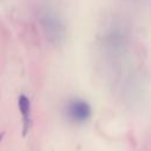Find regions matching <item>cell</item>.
<instances>
[{
	"mask_svg": "<svg viewBox=\"0 0 151 151\" xmlns=\"http://www.w3.org/2000/svg\"><path fill=\"white\" fill-rule=\"evenodd\" d=\"M41 26L46 37L53 44H60L65 37V26L60 18L52 11L46 9L41 15Z\"/></svg>",
	"mask_w": 151,
	"mask_h": 151,
	"instance_id": "6da1fadb",
	"label": "cell"
},
{
	"mask_svg": "<svg viewBox=\"0 0 151 151\" xmlns=\"http://www.w3.org/2000/svg\"><path fill=\"white\" fill-rule=\"evenodd\" d=\"M92 110L87 101L83 99H72L66 105V114L73 123L83 124L91 117Z\"/></svg>",
	"mask_w": 151,
	"mask_h": 151,
	"instance_id": "7a4b0ae2",
	"label": "cell"
},
{
	"mask_svg": "<svg viewBox=\"0 0 151 151\" xmlns=\"http://www.w3.org/2000/svg\"><path fill=\"white\" fill-rule=\"evenodd\" d=\"M18 105H19V110L21 113V118H22V136L26 137L27 133L29 132V129L32 125L31 101L25 94H21L18 99Z\"/></svg>",
	"mask_w": 151,
	"mask_h": 151,
	"instance_id": "3957f363",
	"label": "cell"
},
{
	"mask_svg": "<svg viewBox=\"0 0 151 151\" xmlns=\"http://www.w3.org/2000/svg\"><path fill=\"white\" fill-rule=\"evenodd\" d=\"M4 134H5L4 132H2V133H0V142H1V139H2V137H4Z\"/></svg>",
	"mask_w": 151,
	"mask_h": 151,
	"instance_id": "277c9868",
	"label": "cell"
}]
</instances>
